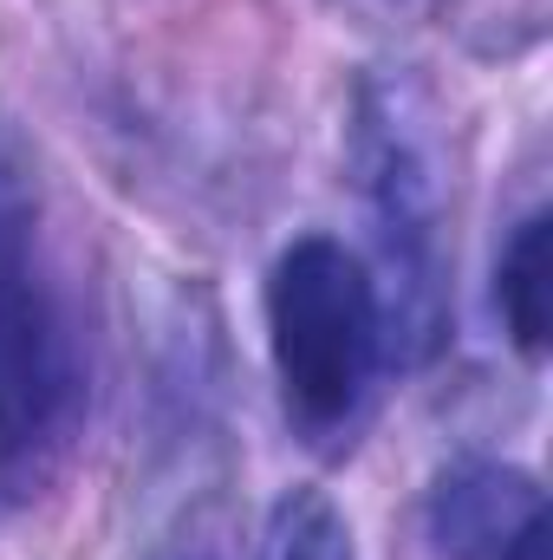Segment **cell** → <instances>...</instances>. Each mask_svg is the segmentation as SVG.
Instances as JSON below:
<instances>
[{
    "label": "cell",
    "mask_w": 553,
    "mask_h": 560,
    "mask_svg": "<svg viewBox=\"0 0 553 560\" xmlns=\"http://www.w3.org/2000/svg\"><path fill=\"white\" fill-rule=\"evenodd\" d=\"M268 352L286 411L306 430H332L365 405V385L385 359V319L372 268L332 242L299 235L268 275Z\"/></svg>",
    "instance_id": "6da1fadb"
},
{
    "label": "cell",
    "mask_w": 553,
    "mask_h": 560,
    "mask_svg": "<svg viewBox=\"0 0 553 560\" xmlns=\"http://www.w3.org/2000/svg\"><path fill=\"white\" fill-rule=\"evenodd\" d=\"M358 170H365V196H372V222H378V255H385V280L372 275L385 346L404 359H423L443 326V255H436L443 183H436L430 138L416 131L411 98L391 79L365 85Z\"/></svg>",
    "instance_id": "7a4b0ae2"
},
{
    "label": "cell",
    "mask_w": 553,
    "mask_h": 560,
    "mask_svg": "<svg viewBox=\"0 0 553 560\" xmlns=\"http://www.w3.org/2000/svg\"><path fill=\"white\" fill-rule=\"evenodd\" d=\"M85 418V359L59 293L26 268L0 275V509L46 489Z\"/></svg>",
    "instance_id": "3957f363"
},
{
    "label": "cell",
    "mask_w": 553,
    "mask_h": 560,
    "mask_svg": "<svg viewBox=\"0 0 553 560\" xmlns=\"http://www.w3.org/2000/svg\"><path fill=\"white\" fill-rule=\"evenodd\" d=\"M534 515H548V495L515 463L469 456V463L443 469L430 489V541L443 560H502V548Z\"/></svg>",
    "instance_id": "277c9868"
},
{
    "label": "cell",
    "mask_w": 553,
    "mask_h": 560,
    "mask_svg": "<svg viewBox=\"0 0 553 560\" xmlns=\"http://www.w3.org/2000/svg\"><path fill=\"white\" fill-rule=\"evenodd\" d=\"M495 313H502V326H508L521 359L548 352V332H553V215L548 209H534L508 235V248L495 261Z\"/></svg>",
    "instance_id": "5b68a950"
},
{
    "label": "cell",
    "mask_w": 553,
    "mask_h": 560,
    "mask_svg": "<svg viewBox=\"0 0 553 560\" xmlns=\"http://www.w3.org/2000/svg\"><path fill=\"white\" fill-rule=\"evenodd\" d=\"M255 560H358V548H352V522L326 489H286L268 509Z\"/></svg>",
    "instance_id": "8992f818"
},
{
    "label": "cell",
    "mask_w": 553,
    "mask_h": 560,
    "mask_svg": "<svg viewBox=\"0 0 553 560\" xmlns=\"http://www.w3.org/2000/svg\"><path fill=\"white\" fill-rule=\"evenodd\" d=\"M26 255V196L13 183V163H7V143H0V275Z\"/></svg>",
    "instance_id": "52a82bcc"
},
{
    "label": "cell",
    "mask_w": 553,
    "mask_h": 560,
    "mask_svg": "<svg viewBox=\"0 0 553 560\" xmlns=\"http://www.w3.org/2000/svg\"><path fill=\"white\" fill-rule=\"evenodd\" d=\"M548 548H553V528H548V515H534V522L502 548V560H548Z\"/></svg>",
    "instance_id": "ba28073f"
}]
</instances>
